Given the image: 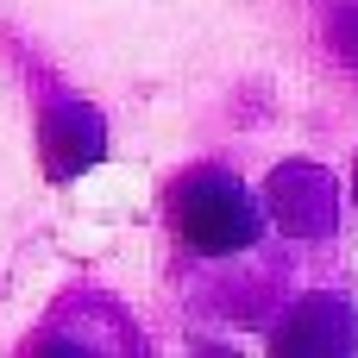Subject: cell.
<instances>
[{
    "label": "cell",
    "mask_w": 358,
    "mask_h": 358,
    "mask_svg": "<svg viewBox=\"0 0 358 358\" xmlns=\"http://www.w3.org/2000/svg\"><path fill=\"white\" fill-rule=\"evenodd\" d=\"M176 227L195 252H239L258 233V208L227 176H195L176 189Z\"/></svg>",
    "instance_id": "1"
}]
</instances>
